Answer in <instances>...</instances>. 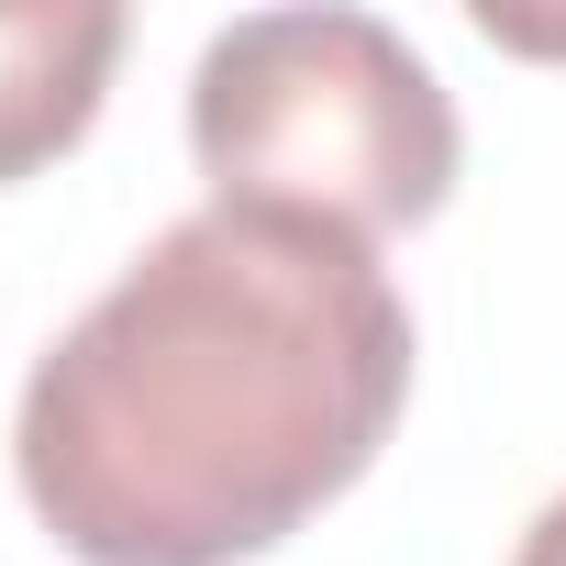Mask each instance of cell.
<instances>
[{"instance_id": "obj_2", "label": "cell", "mask_w": 566, "mask_h": 566, "mask_svg": "<svg viewBox=\"0 0 566 566\" xmlns=\"http://www.w3.org/2000/svg\"><path fill=\"white\" fill-rule=\"evenodd\" d=\"M189 156L211 200L301 211L356 244L444 211L455 189V101L378 12H244L189 67Z\"/></svg>"}, {"instance_id": "obj_3", "label": "cell", "mask_w": 566, "mask_h": 566, "mask_svg": "<svg viewBox=\"0 0 566 566\" xmlns=\"http://www.w3.org/2000/svg\"><path fill=\"white\" fill-rule=\"evenodd\" d=\"M112 56H123L112 0H0V178H23L90 134Z\"/></svg>"}, {"instance_id": "obj_4", "label": "cell", "mask_w": 566, "mask_h": 566, "mask_svg": "<svg viewBox=\"0 0 566 566\" xmlns=\"http://www.w3.org/2000/svg\"><path fill=\"white\" fill-rule=\"evenodd\" d=\"M511 566H566V500H544L533 511V533H522V555Z\"/></svg>"}, {"instance_id": "obj_1", "label": "cell", "mask_w": 566, "mask_h": 566, "mask_svg": "<svg viewBox=\"0 0 566 566\" xmlns=\"http://www.w3.org/2000/svg\"><path fill=\"white\" fill-rule=\"evenodd\" d=\"M400 400L378 244L200 200L34 356L12 467L78 566H244L378 467Z\"/></svg>"}]
</instances>
